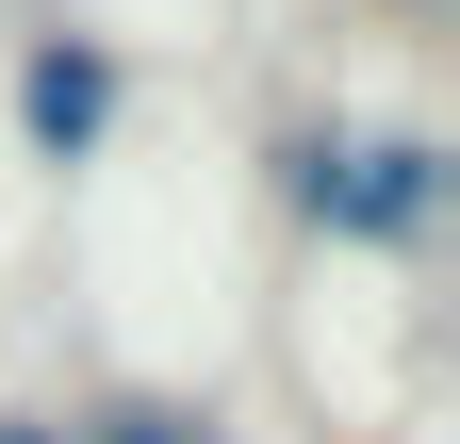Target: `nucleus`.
I'll return each instance as SVG.
<instances>
[{
    "label": "nucleus",
    "instance_id": "obj_4",
    "mask_svg": "<svg viewBox=\"0 0 460 444\" xmlns=\"http://www.w3.org/2000/svg\"><path fill=\"white\" fill-rule=\"evenodd\" d=\"M0 444H66V428H49V412H0Z\"/></svg>",
    "mask_w": 460,
    "mask_h": 444
},
{
    "label": "nucleus",
    "instance_id": "obj_1",
    "mask_svg": "<svg viewBox=\"0 0 460 444\" xmlns=\"http://www.w3.org/2000/svg\"><path fill=\"white\" fill-rule=\"evenodd\" d=\"M444 182L460 164L428 132H296L279 148V198H296V231H329V247H428Z\"/></svg>",
    "mask_w": 460,
    "mask_h": 444
},
{
    "label": "nucleus",
    "instance_id": "obj_2",
    "mask_svg": "<svg viewBox=\"0 0 460 444\" xmlns=\"http://www.w3.org/2000/svg\"><path fill=\"white\" fill-rule=\"evenodd\" d=\"M115 116H132L115 33H33V49H17V132H33V164H99Z\"/></svg>",
    "mask_w": 460,
    "mask_h": 444
},
{
    "label": "nucleus",
    "instance_id": "obj_3",
    "mask_svg": "<svg viewBox=\"0 0 460 444\" xmlns=\"http://www.w3.org/2000/svg\"><path fill=\"white\" fill-rule=\"evenodd\" d=\"M66 444H230L214 412H181V395H99V412H49Z\"/></svg>",
    "mask_w": 460,
    "mask_h": 444
}]
</instances>
